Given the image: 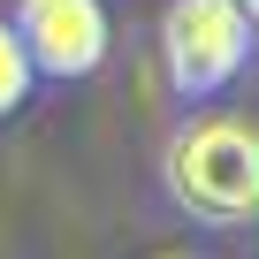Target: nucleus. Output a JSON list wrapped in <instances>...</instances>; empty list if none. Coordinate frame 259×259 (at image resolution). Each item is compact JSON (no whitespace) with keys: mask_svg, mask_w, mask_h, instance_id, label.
<instances>
[{"mask_svg":"<svg viewBox=\"0 0 259 259\" xmlns=\"http://www.w3.org/2000/svg\"><path fill=\"white\" fill-rule=\"evenodd\" d=\"M160 183L191 221H213V229L259 221V122L244 114L183 122L160 153Z\"/></svg>","mask_w":259,"mask_h":259,"instance_id":"1","label":"nucleus"},{"mask_svg":"<svg viewBox=\"0 0 259 259\" xmlns=\"http://www.w3.org/2000/svg\"><path fill=\"white\" fill-rule=\"evenodd\" d=\"M251 54V16L244 0H168L160 16V61L183 99H213Z\"/></svg>","mask_w":259,"mask_h":259,"instance_id":"2","label":"nucleus"},{"mask_svg":"<svg viewBox=\"0 0 259 259\" xmlns=\"http://www.w3.org/2000/svg\"><path fill=\"white\" fill-rule=\"evenodd\" d=\"M16 46L31 76H92L107 61V8L99 0H16Z\"/></svg>","mask_w":259,"mask_h":259,"instance_id":"3","label":"nucleus"},{"mask_svg":"<svg viewBox=\"0 0 259 259\" xmlns=\"http://www.w3.org/2000/svg\"><path fill=\"white\" fill-rule=\"evenodd\" d=\"M23 92H31V61H23L16 31L0 23V114H16V107H23Z\"/></svg>","mask_w":259,"mask_h":259,"instance_id":"4","label":"nucleus"},{"mask_svg":"<svg viewBox=\"0 0 259 259\" xmlns=\"http://www.w3.org/2000/svg\"><path fill=\"white\" fill-rule=\"evenodd\" d=\"M244 16H251V31H259V0H244Z\"/></svg>","mask_w":259,"mask_h":259,"instance_id":"5","label":"nucleus"},{"mask_svg":"<svg viewBox=\"0 0 259 259\" xmlns=\"http://www.w3.org/2000/svg\"><path fill=\"white\" fill-rule=\"evenodd\" d=\"M168 259H191V251H168Z\"/></svg>","mask_w":259,"mask_h":259,"instance_id":"6","label":"nucleus"}]
</instances>
